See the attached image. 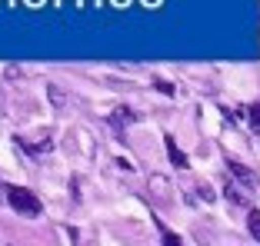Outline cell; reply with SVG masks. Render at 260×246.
I'll return each instance as SVG.
<instances>
[{
	"label": "cell",
	"instance_id": "cell-2",
	"mask_svg": "<svg viewBox=\"0 0 260 246\" xmlns=\"http://www.w3.org/2000/svg\"><path fill=\"white\" fill-rule=\"evenodd\" d=\"M164 143H167V153H170V163H174V167H180V170H187V167H190L187 153H184V150H180V146L174 143V137H164Z\"/></svg>",
	"mask_w": 260,
	"mask_h": 246
},
{
	"label": "cell",
	"instance_id": "cell-6",
	"mask_svg": "<svg viewBox=\"0 0 260 246\" xmlns=\"http://www.w3.org/2000/svg\"><path fill=\"white\" fill-rule=\"evenodd\" d=\"M247 226H250V233L260 239V213H257V210H250V220H247Z\"/></svg>",
	"mask_w": 260,
	"mask_h": 246
},
{
	"label": "cell",
	"instance_id": "cell-9",
	"mask_svg": "<svg viewBox=\"0 0 260 246\" xmlns=\"http://www.w3.org/2000/svg\"><path fill=\"white\" fill-rule=\"evenodd\" d=\"M164 243L177 246V243H180V236H177V233H170V230H164Z\"/></svg>",
	"mask_w": 260,
	"mask_h": 246
},
{
	"label": "cell",
	"instance_id": "cell-1",
	"mask_svg": "<svg viewBox=\"0 0 260 246\" xmlns=\"http://www.w3.org/2000/svg\"><path fill=\"white\" fill-rule=\"evenodd\" d=\"M4 193H7V203L23 216H40V210H44L40 200L27 190V186H4Z\"/></svg>",
	"mask_w": 260,
	"mask_h": 246
},
{
	"label": "cell",
	"instance_id": "cell-4",
	"mask_svg": "<svg viewBox=\"0 0 260 246\" xmlns=\"http://www.w3.org/2000/svg\"><path fill=\"white\" fill-rule=\"evenodd\" d=\"M223 196H227V200L234 203V207H247V210H250V196H244V193H240L234 183H227V186H223Z\"/></svg>",
	"mask_w": 260,
	"mask_h": 246
},
{
	"label": "cell",
	"instance_id": "cell-8",
	"mask_svg": "<svg viewBox=\"0 0 260 246\" xmlns=\"http://www.w3.org/2000/svg\"><path fill=\"white\" fill-rule=\"evenodd\" d=\"M153 87H157V90H160V93H167V97H170V93H174V84H167V80H157V84H153Z\"/></svg>",
	"mask_w": 260,
	"mask_h": 246
},
{
	"label": "cell",
	"instance_id": "cell-5",
	"mask_svg": "<svg viewBox=\"0 0 260 246\" xmlns=\"http://www.w3.org/2000/svg\"><path fill=\"white\" fill-rule=\"evenodd\" d=\"M227 170H230V173H234L237 180H244L247 186H253V173L244 167V163H234V160H227Z\"/></svg>",
	"mask_w": 260,
	"mask_h": 246
},
{
	"label": "cell",
	"instance_id": "cell-7",
	"mask_svg": "<svg viewBox=\"0 0 260 246\" xmlns=\"http://www.w3.org/2000/svg\"><path fill=\"white\" fill-rule=\"evenodd\" d=\"M247 116H250L253 127H260V103H250V107H247Z\"/></svg>",
	"mask_w": 260,
	"mask_h": 246
},
{
	"label": "cell",
	"instance_id": "cell-3",
	"mask_svg": "<svg viewBox=\"0 0 260 246\" xmlns=\"http://www.w3.org/2000/svg\"><path fill=\"white\" fill-rule=\"evenodd\" d=\"M127 123H134V110H127V107H117L114 110V116H110V127H114L117 133L127 127Z\"/></svg>",
	"mask_w": 260,
	"mask_h": 246
}]
</instances>
